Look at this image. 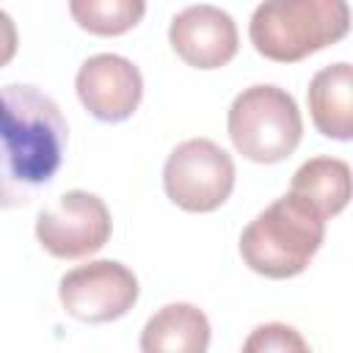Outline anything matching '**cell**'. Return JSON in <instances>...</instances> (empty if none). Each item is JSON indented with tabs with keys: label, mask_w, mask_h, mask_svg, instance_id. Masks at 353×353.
Listing matches in <instances>:
<instances>
[{
	"label": "cell",
	"mask_w": 353,
	"mask_h": 353,
	"mask_svg": "<svg viewBox=\"0 0 353 353\" xmlns=\"http://www.w3.org/2000/svg\"><path fill=\"white\" fill-rule=\"evenodd\" d=\"M347 30V0H265L248 25L254 50L276 63L303 61L345 39Z\"/></svg>",
	"instance_id": "obj_3"
},
{
	"label": "cell",
	"mask_w": 353,
	"mask_h": 353,
	"mask_svg": "<svg viewBox=\"0 0 353 353\" xmlns=\"http://www.w3.org/2000/svg\"><path fill=\"white\" fill-rule=\"evenodd\" d=\"M69 14L94 36H121L143 19L146 0H69Z\"/></svg>",
	"instance_id": "obj_13"
},
{
	"label": "cell",
	"mask_w": 353,
	"mask_h": 353,
	"mask_svg": "<svg viewBox=\"0 0 353 353\" xmlns=\"http://www.w3.org/2000/svg\"><path fill=\"white\" fill-rule=\"evenodd\" d=\"M163 185L168 199L188 212H212L234 190V163L210 138L182 141L165 160Z\"/></svg>",
	"instance_id": "obj_5"
},
{
	"label": "cell",
	"mask_w": 353,
	"mask_h": 353,
	"mask_svg": "<svg viewBox=\"0 0 353 353\" xmlns=\"http://www.w3.org/2000/svg\"><path fill=\"white\" fill-rule=\"evenodd\" d=\"M69 127L36 85H0V210L30 204L58 174Z\"/></svg>",
	"instance_id": "obj_1"
},
{
	"label": "cell",
	"mask_w": 353,
	"mask_h": 353,
	"mask_svg": "<svg viewBox=\"0 0 353 353\" xmlns=\"http://www.w3.org/2000/svg\"><path fill=\"white\" fill-rule=\"evenodd\" d=\"M171 50L193 69H221L240 47L234 19L215 6H188L171 19Z\"/></svg>",
	"instance_id": "obj_9"
},
{
	"label": "cell",
	"mask_w": 353,
	"mask_h": 353,
	"mask_svg": "<svg viewBox=\"0 0 353 353\" xmlns=\"http://www.w3.org/2000/svg\"><path fill=\"white\" fill-rule=\"evenodd\" d=\"M113 232L110 210L88 190H66L52 207L36 218V237L41 248L58 259H80L97 254Z\"/></svg>",
	"instance_id": "obj_6"
},
{
	"label": "cell",
	"mask_w": 353,
	"mask_h": 353,
	"mask_svg": "<svg viewBox=\"0 0 353 353\" xmlns=\"http://www.w3.org/2000/svg\"><path fill=\"white\" fill-rule=\"evenodd\" d=\"M290 190L306 199L323 218H334L350 201V165L336 157H312L292 174Z\"/></svg>",
	"instance_id": "obj_12"
},
{
	"label": "cell",
	"mask_w": 353,
	"mask_h": 353,
	"mask_svg": "<svg viewBox=\"0 0 353 353\" xmlns=\"http://www.w3.org/2000/svg\"><path fill=\"white\" fill-rule=\"evenodd\" d=\"M229 138L234 149L254 163L287 160L303 135L295 99L279 85H251L229 108Z\"/></svg>",
	"instance_id": "obj_4"
},
{
	"label": "cell",
	"mask_w": 353,
	"mask_h": 353,
	"mask_svg": "<svg viewBox=\"0 0 353 353\" xmlns=\"http://www.w3.org/2000/svg\"><path fill=\"white\" fill-rule=\"evenodd\" d=\"M210 347V320L193 303H168L149 317L141 334L143 353H204Z\"/></svg>",
	"instance_id": "obj_11"
},
{
	"label": "cell",
	"mask_w": 353,
	"mask_h": 353,
	"mask_svg": "<svg viewBox=\"0 0 353 353\" xmlns=\"http://www.w3.org/2000/svg\"><path fill=\"white\" fill-rule=\"evenodd\" d=\"M83 108L99 121H124L130 119L143 97V77L138 66L121 55L99 52L91 55L74 80Z\"/></svg>",
	"instance_id": "obj_8"
},
{
	"label": "cell",
	"mask_w": 353,
	"mask_h": 353,
	"mask_svg": "<svg viewBox=\"0 0 353 353\" xmlns=\"http://www.w3.org/2000/svg\"><path fill=\"white\" fill-rule=\"evenodd\" d=\"M323 237L325 218L290 190L243 229L240 256L265 279H292L309 268Z\"/></svg>",
	"instance_id": "obj_2"
},
{
	"label": "cell",
	"mask_w": 353,
	"mask_h": 353,
	"mask_svg": "<svg viewBox=\"0 0 353 353\" xmlns=\"http://www.w3.org/2000/svg\"><path fill=\"white\" fill-rule=\"evenodd\" d=\"M314 127L334 141L353 138V69L350 63H334L320 69L306 91Z\"/></svg>",
	"instance_id": "obj_10"
},
{
	"label": "cell",
	"mask_w": 353,
	"mask_h": 353,
	"mask_svg": "<svg viewBox=\"0 0 353 353\" xmlns=\"http://www.w3.org/2000/svg\"><path fill=\"white\" fill-rule=\"evenodd\" d=\"M66 314L83 323H110L124 317L138 301V279L113 259H97L69 270L58 284Z\"/></svg>",
	"instance_id": "obj_7"
},
{
	"label": "cell",
	"mask_w": 353,
	"mask_h": 353,
	"mask_svg": "<svg viewBox=\"0 0 353 353\" xmlns=\"http://www.w3.org/2000/svg\"><path fill=\"white\" fill-rule=\"evenodd\" d=\"M17 44H19L17 25L6 11H0V69L17 55Z\"/></svg>",
	"instance_id": "obj_15"
},
{
	"label": "cell",
	"mask_w": 353,
	"mask_h": 353,
	"mask_svg": "<svg viewBox=\"0 0 353 353\" xmlns=\"http://www.w3.org/2000/svg\"><path fill=\"white\" fill-rule=\"evenodd\" d=\"M306 339L284 325V323H265L259 328L251 331V336L243 342V350L245 353H262V350H306Z\"/></svg>",
	"instance_id": "obj_14"
}]
</instances>
